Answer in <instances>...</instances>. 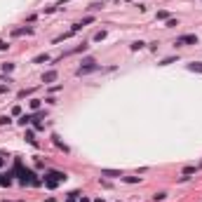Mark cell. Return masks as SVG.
I'll list each match as a JSON object with an SVG mask.
<instances>
[{"instance_id": "6da1fadb", "label": "cell", "mask_w": 202, "mask_h": 202, "mask_svg": "<svg viewBox=\"0 0 202 202\" xmlns=\"http://www.w3.org/2000/svg\"><path fill=\"white\" fill-rule=\"evenodd\" d=\"M176 45H198V35H181Z\"/></svg>"}, {"instance_id": "7a4b0ae2", "label": "cell", "mask_w": 202, "mask_h": 202, "mask_svg": "<svg viewBox=\"0 0 202 202\" xmlns=\"http://www.w3.org/2000/svg\"><path fill=\"white\" fill-rule=\"evenodd\" d=\"M94 70H99L97 64H87V66H80L75 73H78V75H87V73H94Z\"/></svg>"}, {"instance_id": "3957f363", "label": "cell", "mask_w": 202, "mask_h": 202, "mask_svg": "<svg viewBox=\"0 0 202 202\" xmlns=\"http://www.w3.org/2000/svg\"><path fill=\"white\" fill-rule=\"evenodd\" d=\"M54 80H57V70H47L42 75V82H54Z\"/></svg>"}, {"instance_id": "277c9868", "label": "cell", "mask_w": 202, "mask_h": 202, "mask_svg": "<svg viewBox=\"0 0 202 202\" xmlns=\"http://www.w3.org/2000/svg\"><path fill=\"white\" fill-rule=\"evenodd\" d=\"M101 174L103 176H120V171H115V169H101Z\"/></svg>"}, {"instance_id": "5b68a950", "label": "cell", "mask_w": 202, "mask_h": 202, "mask_svg": "<svg viewBox=\"0 0 202 202\" xmlns=\"http://www.w3.org/2000/svg\"><path fill=\"white\" fill-rule=\"evenodd\" d=\"M47 59H49L47 54H38V57L33 59V64H42V61H47Z\"/></svg>"}, {"instance_id": "8992f818", "label": "cell", "mask_w": 202, "mask_h": 202, "mask_svg": "<svg viewBox=\"0 0 202 202\" xmlns=\"http://www.w3.org/2000/svg\"><path fill=\"white\" fill-rule=\"evenodd\" d=\"M165 198H167V193H155V195H153V200H155V202L165 200Z\"/></svg>"}, {"instance_id": "52a82bcc", "label": "cell", "mask_w": 202, "mask_h": 202, "mask_svg": "<svg viewBox=\"0 0 202 202\" xmlns=\"http://www.w3.org/2000/svg\"><path fill=\"white\" fill-rule=\"evenodd\" d=\"M188 68H190V70H200V73H202V64H190Z\"/></svg>"}, {"instance_id": "ba28073f", "label": "cell", "mask_w": 202, "mask_h": 202, "mask_svg": "<svg viewBox=\"0 0 202 202\" xmlns=\"http://www.w3.org/2000/svg\"><path fill=\"white\" fill-rule=\"evenodd\" d=\"M31 108H40V99H33V101H31Z\"/></svg>"}, {"instance_id": "9c48e42d", "label": "cell", "mask_w": 202, "mask_h": 202, "mask_svg": "<svg viewBox=\"0 0 202 202\" xmlns=\"http://www.w3.org/2000/svg\"><path fill=\"white\" fill-rule=\"evenodd\" d=\"M7 89H9V85H0V94H5Z\"/></svg>"}, {"instance_id": "30bf717a", "label": "cell", "mask_w": 202, "mask_h": 202, "mask_svg": "<svg viewBox=\"0 0 202 202\" xmlns=\"http://www.w3.org/2000/svg\"><path fill=\"white\" fill-rule=\"evenodd\" d=\"M7 47H9V45H7V42H2V40H0V49H7Z\"/></svg>"}, {"instance_id": "8fae6325", "label": "cell", "mask_w": 202, "mask_h": 202, "mask_svg": "<svg viewBox=\"0 0 202 202\" xmlns=\"http://www.w3.org/2000/svg\"><path fill=\"white\" fill-rule=\"evenodd\" d=\"M82 202H89V200H87V198H82Z\"/></svg>"}]
</instances>
